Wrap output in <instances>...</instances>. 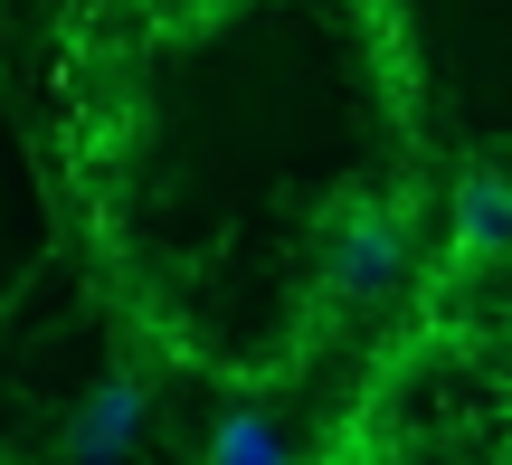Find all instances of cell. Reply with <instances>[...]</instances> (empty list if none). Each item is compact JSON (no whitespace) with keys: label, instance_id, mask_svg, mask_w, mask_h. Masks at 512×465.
<instances>
[{"label":"cell","instance_id":"1","mask_svg":"<svg viewBox=\"0 0 512 465\" xmlns=\"http://www.w3.org/2000/svg\"><path fill=\"white\" fill-rule=\"evenodd\" d=\"M399 276H408L399 209H342V228H332V285L342 295H389Z\"/></svg>","mask_w":512,"mask_h":465},{"label":"cell","instance_id":"3","mask_svg":"<svg viewBox=\"0 0 512 465\" xmlns=\"http://www.w3.org/2000/svg\"><path fill=\"white\" fill-rule=\"evenodd\" d=\"M209 465H275V437L256 428V418H228V428L209 437Z\"/></svg>","mask_w":512,"mask_h":465},{"label":"cell","instance_id":"4","mask_svg":"<svg viewBox=\"0 0 512 465\" xmlns=\"http://www.w3.org/2000/svg\"><path fill=\"white\" fill-rule=\"evenodd\" d=\"M219 10H238V0H219Z\"/></svg>","mask_w":512,"mask_h":465},{"label":"cell","instance_id":"2","mask_svg":"<svg viewBox=\"0 0 512 465\" xmlns=\"http://www.w3.org/2000/svg\"><path fill=\"white\" fill-rule=\"evenodd\" d=\"M512 247V181L503 171H465L456 181V257H503Z\"/></svg>","mask_w":512,"mask_h":465}]
</instances>
